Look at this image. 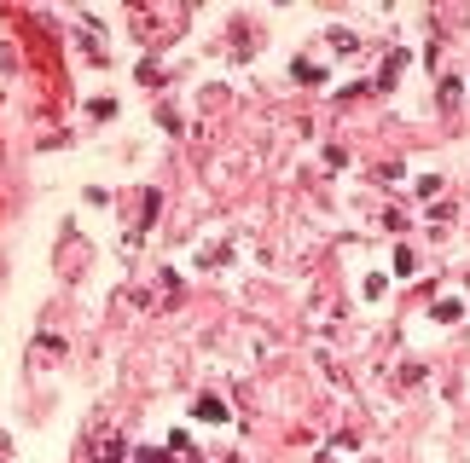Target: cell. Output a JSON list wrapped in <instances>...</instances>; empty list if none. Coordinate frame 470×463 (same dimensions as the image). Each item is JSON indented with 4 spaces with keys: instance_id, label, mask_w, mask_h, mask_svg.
I'll return each mask as SVG.
<instances>
[{
    "instance_id": "1",
    "label": "cell",
    "mask_w": 470,
    "mask_h": 463,
    "mask_svg": "<svg viewBox=\"0 0 470 463\" xmlns=\"http://www.w3.org/2000/svg\"><path fill=\"white\" fill-rule=\"evenodd\" d=\"M198 417H203V423H221L227 405H221V400H198Z\"/></svg>"
}]
</instances>
